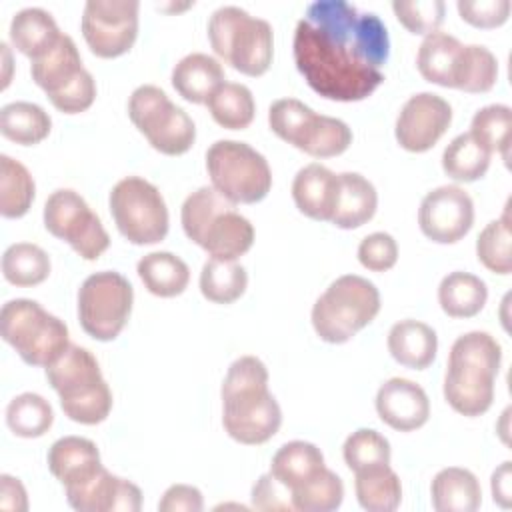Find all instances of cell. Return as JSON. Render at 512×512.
Listing matches in <instances>:
<instances>
[{"label": "cell", "mask_w": 512, "mask_h": 512, "mask_svg": "<svg viewBox=\"0 0 512 512\" xmlns=\"http://www.w3.org/2000/svg\"><path fill=\"white\" fill-rule=\"evenodd\" d=\"M52 130V118L50 114L26 100H16L10 104H4L0 110V132L4 138L22 144V146H34L42 142Z\"/></svg>", "instance_id": "32"}, {"label": "cell", "mask_w": 512, "mask_h": 512, "mask_svg": "<svg viewBox=\"0 0 512 512\" xmlns=\"http://www.w3.org/2000/svg\"><path fill=\"white\" fill-rule=\"evenodd\" d=\"M54 422L50 402L36 392H22L6 406V424L20 438H40Z\"/></svg>", "instance_id": "39"}, {"label": "cell", "mask_w": 512, "mask_h": 512, "mask_svg": "<svg viewBox=\"0 0 512 512\" xmlns=\"http://www.w3.org/2000/svg\"><path fill=\"white\" fill-rule=\"evenodd\" d=\"M488 300L486 282L470 272L454 270L440 280L438 304L450 318H472Z\"/></svg>", "instance_id": "30"}, {"label": "cell", "mask_w": 512, "mask_h": 512, "mask_svg": "<svg viewBox=\"0 0 512 512\" xmlns=\"http://www.w3.org/2000/svg\"><path fill=\"white\" fill-rule=\"evenodd\" d=\"M350 144H352L350 126L340 118L320 114L318 124L304 148V154L312 158H332L346 152Z\"/></svg>", "instance_id": "45"}, {"label": "cell", "mask_w": 512, "mask_h": 512, "mask_svg": "<svg viewBox=\"0 0 512 512\" xmlns=\"http://www.w3.org/2000/svg\"><path fill=\"white\" fill-rule=\"evenodd\" d=\"M222 426L240 444L268 442L282 424L278 400L268 390V368L256 356L236 358L222 382Z\"/></svg>", "instance_id": "2"}, {"label": "cell", "mask_w": 512, "mask_h": 512, "mask_svg": "<svg viewBox=\"0 0 512 512\" xmlns=\"http://www.w3.org/2000/svg\"><path fill=\"white\" fill-rule=\"evenodd\" d=\"M430 500L436 512H476L482 504V488L468 468L448 466L432 478Z\"/></svg>", "instance_id": "24"}, {"label": "cell", "mask_w": 512, "mask_h": 512, "mask_svg": "<svg viewBox=\"0 0 512 512\" xmlns=\"http://www.w3.org/2000/svg\"><path fill=\"white\" fill-rule=\"evenodd\" d=\"M46 378L70 420L94 426L108 418L112 392L90 350L70 344L54 364L46 366Z\"/></svg>", "instance_id": "5"}, {"label": "cell", "mask_w": 512, "mask_h": 512, "mask_svg": "<svg viewBox=\"0 0 512 512\" xmlns=\"http://www.w3.org/2000/svg\"><path fill=\"white\" fill-rule=\"evenodd\" d=\"M318 116L310 106L296 98H280L270 104L268 110V124L270 130L284 140L286 144H292L298 150H304Z\"/></svg>", "instance_id": "34"}, {"label": "cell", "mask_w": 512, "mask_h": 512, "mask_svg": "<svg viewBox=\"0 0 512 512\" xmlns=\"http://www.w3.org/2000/svg\"><path fill=\"white\" fill-rule=\"evenodd\" d=\"M508 416H510V408H506V410L502 412V420H500V422H502V424H500V426H502L500 436H502V442H504V444H508V436H506V434H508Z\"/></svg>", "instance_id": "55"}, {"label": "cell", "mask_w": 512, "mask_h": 512, "mask_svg": "<svg viewBox=\"0 0 512 512\" xmlns=\"http://www.w3.org/2000/svg\"><path fill=\"white\" fill-rule=\"evenodd\" d=\"M456 8L460 18L476 28H498L510 16L508 0H458Z\"/></svg>", "instance_id": "48"}, {"label": "cell", "mask_w": 512, "mask_h": 512, "mask_svg": "<svg viewBox=\"0 0 512 512\" xmlns=\"http://www.w3.org/2000/svg\"><path fill=\"white\" fill-rule=\"evenodd\" d=\"M206 170L212 188L232 204H256L272 188L268 160L240 140H216L206 150Z\"/></svg>", "instance_id": "9"}, {"label": "cell", "mask_w": 512, "mask_h": 512, "mask_svg": "<svg viewBox=\"0 0 512 512\" xmlns=\"http://www.w3.org/2000/svg\"><path fill=\"white\" fill-rule=\"evenodd\" d=\"M392 10L398 22L408 32L428 36L430 32H436L438 26L444 22L446 4L442 0H414V2L396 0L392 2Z\"/></svg>", "instance_id": "46"}, {"label": "cell", "mask_w": 512, "mask_h": 512, "mask_svg": "<svg viewBox=\"0 0 512 512\" xmlns=\"http://www.w3.org/2000/svg\"><path fill=\"white\" fill-rule=\"evenodd\" d=\"M388 352L404 368L424 370L428 368L438 352V336L426 322L404 318L392 324L388 332Z\"/></svg>", "instance_id": "22"}, {"label": "cell", "mask_w": 512, "mask_h": 512, "mask_svg": "<svg viewBox=\"0 0 512 512\" xmlns=\"http://www.w3.org/2000/svg\"><path fill=\"white\" fill-rule=\"evenodd\" d=\"M248 286V272L238 260L208 258L200 272V292L214 304L236 302Z\"/></svg>", "instance_id": "36"}, {"label": "cell", "mask_w": 512, "mask_h": 512, "mask_svg": "<svg viewBox=\"0 0 512 512\" xmlns=\"http://www.w3.org/2000/svg\"><path fill=\"white\" fill-rule=\"evenodd\" d=\"M474 224V202L470 194L456 186L444 184L430 190L418 208L420 232L436 244H454L462 240Z\"/></svg>", "instance_id": "15"}, {"label": "cell", "mask_w": 512, "mask_h": 512, "mask_svg": "<svg viewBox=\"0 0 512 512\" xmlns=\"http://www.w3.org/2000/svg\"><path fill=\"white\" fill-rule=\"evenodd\" d=\"M358 504L368 512H394L402 502V484L390 464L354 472Z\"/></svg>", "instance_id": "31"}, {"label": "cell", "mask_w": 512, "mask_h": 512, "mask_svg": "<svg viewBox=\"0 0 512 512\" xmlns=\"http://www.w3.org/2000/svg\"><path fill=\"white\" fill-rule=\"evenodd\" d=\"M500 364L502 348L492 334L472 330L458 336L450 348L442 384L450 408L468 418L488 412Z\"/></svg>", "instance_id": "3"}, {"label": "cell", "mask_w": 512, "mask_h": 512, "mask_svg": "<svg viewBox=\"0 0 512 512\" xmlns=\"http://www.w3.org/2000/svg\"><path fill=\"white\" fill-rule=\"evenodd\" d=\"M452 106L438 94L418 92L400 108L394 124L396 142L408 152L430 150L450 128Z\"/></svg>", "instance_id": "16"}, {"label": "cell", "mask_w": 512, "mask_h": 512, "mask_svg": "<svg viewBox=\"0 0 512 512\" xmlns=\"http://www.w3.org/2000/svg\"><path fill=\"white\" fill-rule=\"evenodd\" d=\"M52 106L64 114H78L88 110L96 100V82L88 70H84L70 86L48 98Z\"/></svg>", "instance_id": "49"}, {"label": "cell", "mask_w": 512, "mask_h": 512, "mask_svg": "<svg viewBox=\"0 0 512 512\" xmlns=\"http://www.w3.org/2000/svg\"><path fill=\"white\" fill-rule=\"evenodd\" d=\"M50 256L32 242L10 244L2 254V274L14 286H38L50 276Z\"/></svg>", "instance_id": "38"}, {"label": "cell", "mask_w": 512, "mask_h": 512, "mask_svg": "<svg viewBox=\"0 0 512 512\" xmlns=\"http://www.w3.org/2000/svg\"><path fill=\"white\" fill-rule=\"evenodd\" d=\"M110 214L118 232L136 246L156 244L168 234V208L160 190L140 178L118 180L108 198Z\"/></svg>", "instance_id": "11"}, {"label": "cell", "mask_w": 512, "mask_h": 512, "mask_svg": "<svg viewBox=\"0 0 512 512\" xmlns=\"http://www.w3.org/2000/svg\"><path fill=\"white\" fill-rule=\"evenodd\" d=\"M490 490H492V500L500 508H510V502H512V470H510V460L502 462L492 472Z\"/></svg>", "instance_id": "53"}, {"label": "cell", "mask_w": 512, "mask_h": 512, "mask_svg": "<svg viewBox=\"0 0 512 512\" xmlns=\"http://www.w3.org/2000/svg\"><path fill=\"white\" fill-rule=\"evenodd\" d=\"M46 230L84 260H98L110 246V236L88 202L70 188L54 190L44 204Z\"/></svg>", "instance_id": "13"}, {"label": "cell", "mask_w": 512, "mask_h": 512, "mask_svg": "<svg viewBox=\"0 0 512 512\" xmlns=\"http://www.w3.org/2000/svg\"><path fill=\"white\" fill-rule=\"evenodd\" d=\"M208 40L216 56L246 76H262L274 58L272 26L240 6H220L212 12Z\"/></svg>", "instance_id": "7"}, {"label": "cell", "mask_w": 512, "mask_h": 512, "mask_svg": "<svg viewBox=\"0 0 512 512\" xmlns=\"http://www.w3.org/2000/svg\"><path fill=\"white\" fill-rule=\"evenodd\" d=\"M138 10L136 0H88L80 28L90 52L98 58L126 54L138 36Z\"/></svg>", "instance_id": "14"}, {"label": "cell", "mask_w": 512, "mask_h": 512, "mask_svg": "<svg viewBox=\"0 0 512 512\" xmlns=\"http://www.w3.org/2000/svg\"><path fill=\"white\" fill-rule=\"evenodd\" d=\"M490 158L492 154L470 132H462L444 148L442 170L454 182H476L488 172Z\"/></svg>", "instance_id": "35"}, {"label": "cell", "mask_w": 512, "mask_h": 512, "mask_svg": "<svg viewBox=\"0 0 512 512\" xmlns=\"http://www.w3.org/2000/svg\"><path fill=\"white\" fill-rule=\"evenodd\" d=\"M102 468L98 446L82 436L58 438L48 450V470L66 488L90 480Z\"/></svg>", "instance_id": "21"}, {"label": "cell", "mask_w": 512, "mask_h": 512, "mask_svg": "<svg viewBox=\"0 0 512 512\" xmlns=\"http://www.w3.org/2000/svg\"><path fill=\"white\" fill-rule=\"evenodd\" d=\"M380 312V292L364 276H338L312 306V328L328 344H344Z\"/></svg>", "instance_id": "6"}, {"label": "cell", "mask_w": 512, "mask_h": 512, "mask_svg": "<svg viewBox=\"0 0 512 512\" xmlns=\"http://www.w3.org/2000/svg\"><path fill=\"white\" fill-rule=\"evenodd\" d=\"M0 334L30 366L54 364L70 346L68 326L30 298L8 300L0 310Z\"/></svg>", "instance_id": "8"}, {"label": "cell", "mask_w": 512, "mask_h": 512, "mask_svg": "<svg viewBox=\"0 0 512 512\" xmlns=\"http://www.w3.org/2000/svg\"><path fill=\"white\" fill-rule=\"evenodd\" d=\"M214 122L226 130H244L252 124L256 102L252 90L240 82H222L206 100Z\"/></svg>", "instance_id": "33"}, {"label": "cell", "mask_w": 512, "mask_h": 512, "mask_svg": "<svg viewBox=\"0 0 512 512\" xmlns=\"http://www.w3.org/2000/svg\"><path fill=\"white\" fill-rule=\"evenodd\" d=\"M202 508V492L190 484H172L158 502L160 512H200Z\"/></svg>", "instance_id": "51"}, {"label": "cell", "mask_w": 512, "mask_h": 512, "mask_svg": "<svg viewBox=\"0 0 512 512\" xmlns=\"http://www.w3.org/2000/svg\"><path fill=\"white\" fill-rule=\"evenodd\" d=\"M66 500L78 512H138L142 508L140 488L104 466L90 480L66 488Z\"/></svg>", "instance_id": "17"}, {"label": "cell", "mask_w": 512, "mask_h": 512, "mask_svg": "<svg viewBox=\"0 0 512 512\" xmlns=\"http://www.w3.org/2000/svg\"><path fill=\"white\" fill-rule=\"evenodd\" d=\"M84 70L86 68L82 66L76 42L68 34H62L48 52L30 64L32 80L46 92L48 98L70 86Z\"/></svg>", "instance_id": "23"}, {"label": "cell", "mask_w": 512, "mask_h": 512, "mask_svg": "<svg viewBox=\"0 0 512 512\" xmlns=\"http://www.w3.org/2000/svg\"><path fill=\"white\" fill-rule=\"evenodd\" d=\"M498 80V60L496 56L480 44H466L464 66L458 82V90L470 94H482L494 88Z\"/></svg>", "instance_id": "44"}, {"label": "cell", "mask_w": 512, "mask_h": 512, "mask_svg": "<svg viewBox=\"0 0 512 512\" xmlns=\"http://www.w3.org/2000/svg\"><path fill=\"white\" fill-rule=\"evenodd\" d=\"M464 54L466 44L448 32L436 30L424 36L416 54V68L426 82L444 88H458Z\"/></svg>", "instance_id": "20"}, {"label": "cell", "mask_w": 512, "mask_h": 512, "mask_svg": "<svg viewBox=\"0 0 512 512\" xmlns=\"http://www.w3.org/2000/svg\"><path fill=\"white\" fill-rule=\"evenodd\" d=\"M340 180L320 162L300 168L292 180V200L296 208L318 222H330L336 210Z\"/></svg>", "instance_id": "19"}, {"label": "cell", "mask_w": 512, "mask_h": 512, "mask_svg": "<svg viewBox=\"0 0 512 512\" xmlns=\"http://www.w3.org/2000/svg\"><path fill=\"white\" fill-rule=\"evenodd\" d=\"M340 190L336 200V210L332 214V224L342 230H354L364 226L378 208V192L374 184L358 172L338 174Z\"/></svg>", "instance_id": "26"}, {"label": "cell", "mask_w": 512, "mask_h": 512, "mask_svg": "<svg viewBox=\"0 0 512 512\" xmlns=\"http://www.w3.org/2000/svg\"><path fill=\"white\" fill-rule=\"evenodd\" d=\"M8 34L12 46L30 60L40 58L62 36L54 16L38 6L18 10L10 20Z\"/></svg>", "instance_id": "27"}, {"label": "cell", "mask_w": 512, "mask_h": 512, "mask_svg": "<svg viewBox=\"0 0 512 512\" xmlns=\"http://www.w3.org/2000/svg\"><path fill=\"white\" fill-rule=\"evenodd\" d=\"M136 272L144 288L158 298L180 296L190 282L188 264L180 256L166 250L142 256L136 264Z\"/></svg>", "instance_id": "28"}, {"label": "cell", "mask_w": 512, "mask_h": 512, "mask_svg": "<svg viewBox=\"0 0 512 512\" xmlns=\"http://www.w3.org/2000/svg\"><path fill=\"white\" fill-rule=\"evenodd\" d=\"M358 262L370 272H386L398 262V244L388 232H372L358 244Z\"/></svg>", "instance_id": "47"}, {"label": "cell", "mask_w": 512, "mask_h": 512, "mask_svg": "<svg viewBox=\"0 0 512 512\" xmlns=\"http://www.w3.org/2000/svg\"><path fill=\"white\" fill-rule=\"evenodd\" d=\"M252 506L256 510H294L290 490L282 486L270 472L262 474L252 486Z\"/></svg>", "instance_id": "50"}, {"label": "cell", "mask_w": 512, "mask_h": 512, "mask_svg": "<svg viewBox=\"0 0 512 512\" xmlns=\"http://www.w3.org/2000/svg\"><path fill=\"white\" fill-rule=\"evenodd\" d=\"M342 456L346 466L352 472L380 466V464H390L392 458V448L386 436H382L374 428H358L354 430L342 446Z\"/></svg>", "instance_id": "42"}, {"label": "cell", "mask_w": 512, "mask_h": 512, "mask_svg": "<svg viewBox=\"0 0 512 512\" xmlns=\"http://www.w3.org/2000/svg\"><path fill=\"white\" fill-rule=\"evenodd\" d=\"M36 196V184L28 168L10 158L8 154L0 156V214L4 218L24 216Z\"/></svg>", "instance_id": "37"}, {"label": "cell", "mask_w": 512, "mask_h": 512, "mask_svg": "<svg viewBox=\"0 0 512 512\" xmlns=\"http://www.w3.org/2000/svg\"><path fill=\"white\" fill-rule=\"evenodd\" d=\"M510 226L506 216L488 222L476 238V256L478 262L500 276L512 272V254H510Z\"/></svg>", "instance_id": "43"}, {"label": "cell", "mask_w": 512, "mask_h": 512, "mask_svg": "<svg viewBox=\"0 0 512 512\" xmlns=\"http://www.w3.org/2000/svg\"><path fill=\"white\" fill-rule=\"evenodd\" d=\"M128 118L148 144L166 156L188 152L196 140L194 120L154 84H142L130 94Z\"/></svg>", "instance_id": "10"}, {"label": "cell", "mask_w": 512, "mask_h": 512, "mask_svg": "<svg viewBox=\"0 0 512 512\" xmlns=\"http://www.w3.org/2000/svg\"><path fill=\"white\" fill-rule=\"evenodd\" d=\"M294 64L322 98L358 102L382 82L390 36L382 18L346 0H316L294 30Z\"/></svg>", "instance_id": "1"}, {"label": "cell", "mask_w": 512, "mask_h": 512, "mask_svg": "<svg viewBox=\"0 0 512 512\" xmlns=\"http://www.w3.org/2000/svg\"><path fill=\"white\" fill-rule=\"evenodd\" d=\"M512 130V110L506 104H488L480 108L470 122L472 138L482 144L490 154H502L508 160Z\"/></svg>", "instance_id": "41"}, {"label": "cell", "mask_w": 512, "mask_h": 512, "mask_svg": "<svg viewBox=\"0 0 512 512\" xmlns=\"http://www.w3.org/2000/svg\"><path fill=\"white\" fill-rule=\"evenodd\" d=\"M0 510L4 512H26L28 494L24 484L10 474L0 476Z\"/></svg>", "instance_id": "52"}, {"label": "cell", "mask_w": 512, "mask_h": 512, "mask_svg": "<svg viewBox=\"0 0 512 512\" xmlns=\"http://www.w3.org/2000/svg\"><path fill=\"white\" fill-rule=\"evenodd\" d=\"M374 406L380 420L398 432L418 430L430 418L428 394L408 378L386 380L376 392Z\"/></svg>", "instance_id": "18"}, {"label": "cell", "mask_w": 512, "mask_h": 512, "mask_svg": "<svg viewBox=\"0 0 512 512\" xmlns=\"http://www.w3.org/2000/svg\"><path fill=\"white\" fill-rule=\"evenodd\" d=\"M322 468H326L322 450L306 440H292L282 444L270 462V474L288 490L308 482Z\"/></svg>", "instance_id": "29"}, {"label": "cell", "mask_w": 512, "mask_h": 512, "mask_svg": "<svg viewBox=\"0 0 512 512\" xmlns=\"http://www.w3.org/2000/svg\"><path fill=\"white\" fill-rule=\"evenodd\" d=\"M134 302L132 284L114 270L90 274L78 290L82 330L100 342L114 340L126 326Z\"/></svg>", "instance_id": "12"}, {"label": "cell", "mask_w": 512, "mask_h": 512, "mask_svg": "<svg viewBox=\"0 0 512 512\" xmlns=\"http://www.w3.org/2000/svg\"><path fill=\"white\" fill-rule=\"evenodd\" d=\"M2 48V58H4V76H2V88H6L10 84V68H12V56H10V50H8V44L2 42L0 44Z\"/></svg>", "instance_id": "54"}, {"label": "cell", "mask_w": 512, "mask_h": 512, "mask_svg": "<svg viewBox=\"0 0 512 512\" xmlns=\"http://www.w3.org/2000/svg\"><path fill=\"white\" fill-rule=\"evenodd\" d=\"M292 508L300 512H332L344 500V482L330 468H322L308 482L290 490Z\"/></svg>", "instance_id": "40"}, {"label": "cell", "mask_w": 512, "mask_h": 512, "mask_svg": "<svg viewBox=\"0 0 512 512\" xmlns=\"http://www.w3.org/2000/svg\"><path fill=\"white\" fill-rule=\"evenodd\" d=\"M222 82H226L222 64L204 52L186 54L172 68L174 90L192 104H206Z\"/></svg>", "instance_id": "25"}, {"label": "cell", "mask_w": 512, "mask_h": 512, "mask_svg": "<svg viewBox=\"0 0 512 512\" xmlns=\"http://www.w3.org/2000/svg\"><path fill=\"white\" fill-rule=\"evenodd\" d=\"M182 230L210 258L238 260L254 244L252 222L212 186L186 196L180 208Z\"/></svg>", "instance_id": "4"}]
</instances>
